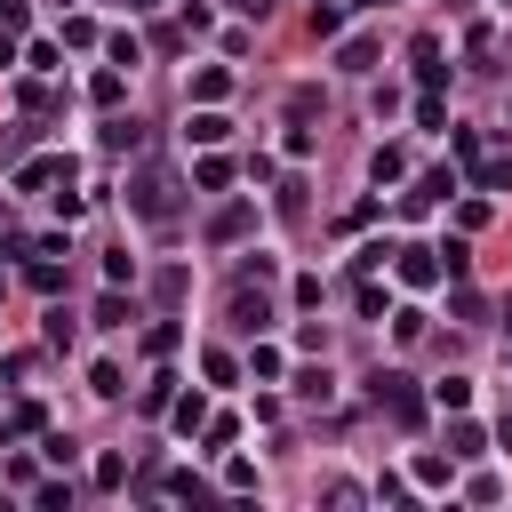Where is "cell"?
Instances as JSON below:
<instances>
[{"label":"cell","instance_id":"6da1fadb","mask_svg":"<svg viewBox=\"0 0 512 512\" xmlns=\"http://www.w3.org/2000/svg\"><path fill=\"white\" fill-rule=\"evenodd\" d=\"M128 208H136L144 224H176V208H184V176H176L168 160H144V168L128 176Z\"/></svg>","mask_w":512,"mask_h":512},{"label":"cell","instance_id":"7a4b0ae2","mask_svg":"<svg viewBox=\"0 0 512 512\" xmlns=\"http://www.w3.org/2000/svg\"><path fill=\"white\" fill-rule=\"evenodd\" d=\"M368 400H376V408H384L400 432H416V424H424V392H416L400 368H376V376H368Z\"/></svg>","mask_w":512,"mask_h":512},{"label":"cell","instance_id":"3957f363","mask_svg":"<svg viewBox=\"0 0 512 512\" xmlns=\"http://www.w3.org/2000/svg\"><path fill=\"white\" fill-rule=\"evenodd\" d=\"M224 312H232V328L264 336V328H272V296H264V272H240V280H232V304H224Z\"/></svg>","mask_w":512,"mask_h":512},{"label":"cell","instance_id":"277c9868","mask_svg":"<svg viewBox=\"0 0 512 512\" xmlns=\"http://www.w3.org/2000/svg\"><path fill=\"white\" fill-rule=\"evenodd\" d=\"M72 184V160L64 152H40V160H16V192H56Z\"/></svg>","mask_w":512,"mask_h":512},{"label":"cell","instance_id":"5b68a950","mask_svg":"<svg viewBox=\"0 0 512 512\" xmlns=\"http://www.w3.org/2000/svg\"><path fill=\"white\" fill-rule=\"evenodd\" d=\"M248 232H256V200H224V208L208 216V240H216V248H240Z\"/></svg>","mask_w":512,"mask_h":512},{"label":"cell","instance_id":"8992f818","mask_svg":"<svg viewBox=\"0 0 512 512\" xmlns=\"http://www.w3.org/2000/svg\"><path fill=\"white\" fill-rule=\"evenodd\" d=\"M392 272H400L408 288H432V280H448V272H440V248H392Z\"/></svg>","mask_w":512,"mask_h":512},{"label":"cell","instance_id":"52a82bcc","mask_svg":"<svg viewBox=\"0 0 512 512\" xmlns=\"http://www.w3.org/2000/svg\"><path fill=\"white\" fill-rule=\"evenodd\" d=\"M376 48H384L376 32H344V40H336V72H368V64H376Z\"/></svg>","mask_w":512,"mask_h":512},{"label":"cell","instance_id":"ba28073f","mask_svg":"<svg viewBox=\"0 0 512 512\" xmlns=\"http://www.w3.org/2000/svg\"><path fill=\"white\" fill-rule=\"evenodd\" d=\"M16 104H24L32 120H56V112H64V96H56V88H48L40 72H32V80H16Z\"/></svg>","mask_w":512,"mask_h":512},{"label":"cell","instance_id":"9c48e42d","mask_svg":"<svg viewBox=\"0 0 512 512\" xmlns=\"http://www.w3.org/2000/svg\"><path fill=\"white\" fill-rule=\"evenodd\" d=\"M184 136H192V144H200V152H216V144H224V136H232V120H224V112H216V104H200V112H192V120H184Z\"/></svg>","mask_w":512,"mask_h":512},{"label":"cell","instance_id":"30bf717a","mask_svg":"<svg viewBox=\"0 0 512 512\" xmlns=\"http://www.w3.org/2000/svg\"><path fill=\"white\" fill-rule=\"evenodd\" d=\"M224 96H232V72L224 64H200L192 72V104H224Z\"/></svg>","mask_w":512,"mask_h":512},{"label":"cell","instance_id":"8fae6325","mask_svg":"<svg viewBox=\"0 0 512 512\" xmlns=\"http://www.w3.org/2000/svg\"><path fill=\"white\" fill-rule=\"evenodd\" d=\"M480 448H488V432H480V424L456 408V416H448V456H480Z\"/></svg>","mask_w":512,"mask_h":512},{"label":"cell","instance_id":"7c38bea8","mask_svg":"<svg viewBox=\"0 0 512 512\" xmlns=\"http://www.w3.org/2000/svg\"><path fill=\"white\" fill-rule=\"evenodd\" d=\"M408 56H416V80H424V88H440V72H448V64H440V40H432V32H416V48H408Z\"/></svg>","mask_w":512,"mask_h":512},{"label":"cell","instance_id":"4fadbf2b","mask_svg":"<svg viewBox=\"0 0 512 512\" xmlns=\"http://www.w3.org/2000/svg\"><path fill=\"white\" fill-rule=\"evenodd\" d=\"M368 176H376V184H400V176H408V152H400V144H376V152H368Z\"/></svg>","mask_w":512,"mask_h":512},{"label":"cell","instance_id":"5bb4252c","mask_svg":"<svg viewBox=\"0 0 512 512\" xmlns=\"http://www.w3.org/2000/svg\"><path fill=\"white\" fill-rule=\"evenodd\" d=\"M192 184H200V192H224V184H232V160H224V152H200V160H192Z\"/></svg>","mask_w":512,"mask_h":512},{"label":"cell","instance_id":"9a60e30c","mask_svg":"<svg viewBox=\"0 0 512 512\" xmlns=\"http://www.w3.org/2000/svg\"><path fill=\"white\" fill-rule=\"evenodd\" d=\"M88 320H96V328H128L136 312H128V296H120V288L104 280V296H96V312H88Z\"/></svg>","mask_w":512,"mask_h":512},{"label":"cell","instance_id":"2e32d148","mask_svg":"<svg viewBox=\"0 0 512 512\" xmlns=\"http://www.w3.org/2000/svg\"><path fill=\"white\" fill-rule=\"evenodd\" d=\"M248 376H264V384H280V376H288V360H280V344H264V336H256V344H248Z\"/></svg>","mask_w":512,"mask_h":512},{"label":"cell","instance_id":"e0dca14e","mask_svg":"<svg viewBox=\"0 0 512 512\" xmlns=\"http://www.w3.org/2000/svg\"><path fill=\"white\" fill-rule=\"evenodd\" d=\"M432 408H448V416L472 408V376H440V384H432Z\"/></svg>","mask_w":512,"mask_h":512},{"label":"cell","instance_id":"ac0fdd59","mask_svg":"<svg viewBox=\"0 0 512 512\" xmlns=\"http://www.w3.org/2000/svg\"><path fill=\"white\" fill-rule=\"evenodd\" d=\"M448 472H456V456H416V464H408L416 488H448Z\"/></svg>","mask_w":512,"mask_h":512},{"label":"cell","instance_id":"d6986e66","mask_svg":"<svg viewBox=\"0 0 512 512\" xmlns=\"http://www.w3.org/2000/svg\"><path fill=\"white\" fill-rule=\"evenodd\" d=\"M472 184H480V192H512V160H504V152H496V160H472Z\"/></svg>","mask_w":512,"mask_h":512},{"label":"cell","instance_id":"ffe728a7","mask_svg":"<svg viewBox=\"0 0 512 512\" xmlns=\"http://www.w3.org/2000/svg\"><path fill=\"white\" fill-rule=\"evenodd\" d=\"M312 40H344V8L336 0H312Z\"/></svg>","mask_w":512,"mask_h":512},{"label":"cell","instance_id":"44dd1931","mask_svg":"<svg viewBox=\"0 0 512 512\" xmlns=\"http://www.w3.org/2000/svg\"><path fill=\"white\" fill-rule=\"evenodd\" d=\"M24 280H32L40 296H56V288H64V264H56V256H32V264H24Z\"/></svg>","mask_w":512,"mask_h":512},{"label":"cell","instance_id":"7402d4cb","mask_svg":"<svg viewBox=\"0 0 512 512\" xmlns=\"http://www.w3.org/2000/svg\"><path fill=\"white\" fill-rule=\"evenodd\" d=\"M176 344H184V328H176V320H152V328H144V352H152V360H168Z\"/></svg>","mask_w":512,"mask_h":512},{"label":"cell","instance_id":"603a6c76","mask_svg":"<svg viewBox=\"0 0 512 512\" xmlns=\"http://www.w3.org/2000/svg\"><path fill=\"white\" fill-rule=\"evenodd\" d=\"M88 392H96V400H120V392H128V376H120L112 360H96V368H88Z\"/></svg>","mask_w":512,"mask_h":512},{"label":"cell","instance_id":"cb8c5ba5","mask_svg":"<svg viewBox=\"0 0 512 512\" xmlns=\"http://www.w3.org/2000/svg\"><path fill=\"white\" fill-rule=\"evenodd\" d=\"M136 408H144V416H160V408H176V376H152V384L136 392Z\"/></svg>","mask_w":512,"mask_h":512},{"label":"cell","instance_id":"d4e9b609","mask_svg":"<svg viewBox=\"0 0 512 512\" xmlns=\"http://www.w3.org/2000/svg\"><path fill=\"white\" fill-rule=\"evenodd\" d=\"M200 440H208V448H232V440H240V416H224V408H208V424H200Z\"/></svg>","mask_w":512,"mask_h":512},{"label":"cell","instance_id":"484cf974","mask_svg":"<svg viewBox=\"0 0 512 512\" xmlns=\"http://www.w3.org/2000/svg\"><path fill=\"white\" fill-rule=\"evenodd\" d=\"M24 144H32V112H24L16 128H0V168H16V160H24Z\"/></svg>","mask_w":512,"mask_h":512},{"label":"cell","instance_id":"4316f807","mask_svg":"<svg viewBox=\"0 0 512 512\" xmlns=\"http://www.w3.org/2000/svg\"><path fill=\"white\" fill-rule=\"evenodd\" d=\"M88 96H96V104H104V112H112V104H120V96H128V80H120V64H112V72H96V80H88Z\"/></svg>","mask_w":512,"mask_h":512},{"label":"cell","instance_id":"83f0119b","mask_svg":"<svg viewBox=\"0 0 512 512\" xmlns=\"http://www.w3.org/2000/svg\"><path fill=\"white\" fill-rule=\"evenodd\" d=\"M136 144H144L136 120H104V152H136Z\"/></svg>","mask_w":512,"mask_h":512},{"label":"cell","instance_id":"f1b7e54d","mask_svg":"<svg viewBox=\"0 0 512 512\" xmlns=\"http://www.w3.org/2000/svg\"><path fill=\"white\" fill-rule=\"evenodd\" d=\"M184 288H192V272H184V264H168V272L152 280V296H160V304H184Z\"/></svg>","mask_w":512,"mask_h":512},{"label":"cell","instance_id":"f546056e","mask_svg":"<svg viewBox=\"0 0 512 512\" xmlns=\"http://www.w3.org/2000/svg\"><path fill=\"white\" fill-rule=\"evenodd\" d=\"M200 376H208V384H240V360H232V352H200Z\"/></svg>","mask_w":512,"mask_h":512},{"label":"cell","instance_id":"4dcf8cb0","mask_svg":"<svg viewBox=\"0 0 512 512\" xmlns=\"http://www.w3.org/2000/svg\"><path fill=\"white\" fill-rule=\"evenodd\" d=\"M168 416H176V432H200V424H208V400H200V392H184Z\"/></svg>","mask_w":512,"mask_h":512},{"label":"cell","instance_id":"1f68e13d","mask_svg":"<svg viewBox=\"0 0 512 512\" xmlns=\"http://www.w3.org/2000/svg\"><path fill=\"white\" fill-rule=\"evenodd\" d=\"M40 424H48V416H40L32 400H24V408H8V424H0V440H24V432H40Z\"/></svg>","mask_w":512,"mask_h":512},{"label":"cell","instance_id":"d6a6232c","mask_svg":"<svg viewBox=\"0 0 512 512\" xmlns=\"http://www.w3.org/2000/svg\"><path fill=\"white\" fill-rule=\"evenodd\" d=\"M96 488H128V456H120V448L96 456Z\"/></svg>","mask_w":512,"mask_h":512},{"label":"cell","instance_id":"836d02e7","mask_svg":"<svg viewBox=\"0 0 512 512\" xmlns=\"http://www.w3.org/2000/svg\"><path fill=\"white\" fill-rule=\"evenodd\" d=\"M32 504H40V512H72V480H40Z\"/></svg>","mask_w":512,"mask_h":512},{"label":"cell","instance_id":"e575fe53","mask_svg":"<svg viewBox=\"0 0 512 512\" xmlns=\"http://www.w3.org/2000/svg\"><path fill=\"white\" fill-rule=\"evenodd\" d=\"M440 272L464 280V272H472V248H464V240H440Z\"/></svg>","mask_w":512,"mask_h":512},{"label":"cell","instance_id":"d590c367","mask_svg":"<svg viewBox=\"0 0 512 512\" xmlns=\"http://www.w3.org/2000/svg\"><path fill=\"white\" fill-rule=\"evenodd\" d=\"M72 336H80V320H72V312H64V304H48V344H56V352H64V344H72Z\"/></svg>","mask_w":512,"mask_h":512},{"label":"cell","instance_id":"8d00e7d4","mask_svg":"<svg viewBox=\"0 0 512 512\" xmlns=\"http://www.w3.org/2000/svg\"><path fill=\"white\" fill-rule=\"evenodd\" d=\"M448 152L472 168V160H480V128H448Z\"/></svg>","mask_w":512,"mask_h":512},{"label":"cell","instance_id":"74e56055","mask_svg":"<svg viewBox=\"0 0 512 512\" xmlns=\"http://www.w3.org/2000/svg\"><path fill=\"white\" fill-rule=\"evenodd\" d=\"M392 336H400V344H416V336H424V312H416V304H400V312H392Z\"/></svg>","mask_w":512,"mask_h":512},{"label":"cell","instance_id":"f35d334b","mask_svg":"<svg viewBox=\"0 0 512 512\" xmlns=\"http://www.w3.org/2000/svg\"><path fill=\"white\" fill-rule=\"evenodd\" d=\"M64 48H96V24L88 16H64Z\"/></svg>","mask_w":512,"mask_h":512},{"label":"cell","instance_id":"ab89813d","mask_svg":"<svg viewBox=\"0 0 512 512\" xmlns=\"http://www.w3.org/2000/svg\"><path fill=\"white\" fill-rule=\"evenodd\" d=\"M104 48H112V64H144V48H136V32H112Z\"/></svg>","mask_w":512,"mask_h":512},{"label":"cell","instance_id":"60d3db41","mask_svg":"<svg viewBox=\"0 0 512 512\" xmlns=\"http://www.w3.org/2000/svg\"><path fill=\"white\" fill-rule=\"evenodd\" d=\"M320 112V88H288V120H312Z\"/></svg>","mask_w":512,"mask_h":512},{"label":"cell","instance_id":"b9f144b4","mask_svg":"<svg viewBox=\"0 0 512 512\" xmlns=\"http://www.w3.org/2000/svg\"><path fill=\"white\" fill-rule=\"evenodd\" d=\"M272 208H280V216H288V224H296V216H304V184H296V176H288V184H280V200H272Z\"/></svg>","mask_w":512,"mask_h":512},{"label":"cell","instance_id":"7bdbcfd3","mask_svg":"<svg viewBox=\"0 0 512 512\" xmlns=\"http://www.w3.org/2000/svg\"><path fill=\"white\" fill-rule=\"evenodd\" d=\"M456 224H464V232H480V224H488V192H472V200L456 208Z\"/></svg>","mask_w":512,"mask_h":512},{"label":"cell","instance_id":"ee69618b","mask_svg":"<svg viewBox=\"0 0 512 512\" xmlns=\"http://www.w3.org/2000/svg\"><path fill=\"white\" fill-rule=\"evenodd\" d=\"M104 280H112V288H128V280H136V256H128V248H120V256H104Z\"/></svg>","mask_w":512,"mask_h":512},{"label":"cell","instance_id":"f6af8a7d","mask_svg":"<svg viewBox=\"0 0 512 512\" xmlns=\"http://www.w3.org/2000/svg\"><path fill=\"white\" fill-rule=\"evenodd\" d=\"M224 488H256V464L248 456H224Z\"/></svg>","mask_w":512,"mask_h":512},{"label":"cell","instance_id":"bcb514c9","mask_svg":"<svg viewBox=\"0 0 512 512\" xmlns=\"http://www.w3.org/2000/svg\"><path fill=\"white\" fill-rule=\"evenodd\" d=\"M32 24V0H0V32H24Z\"/></svg>","mask_w":512,"mask_h":512},{"label":"cell","instance_id":"7dc6e473","mask_svg":"<svg viewBox=\"0 0 512 512\" xmlns=\"http://www.w3.org/2000/svg\"><path fill=\"white\" fill-rule=\"evenodd\" d=\"M224 8H232V16H256V24H264V8H272V0H224Z\"/></svg>","mask_w":512,"mask_h":512},{"label":"cell","instance_id":"c3c4849f","mask_svg":"<svg viewBox=\"0 0 512 512\" xmlns=\"http://www.w3.org/2000/svg\"><path fill=\"white\" fill-rule=\"evenodd\" d=\"M8 64H16V32H0V72H8Z\"/></svg>","mask_w":512,"mask_h":512},{"label":"cell","instance_id":"681fc988","mask_svg":"<svg viewBox=\"0 0 512 512\" xmlns=\"http://www.w3.org/2000/svg\"><path fill=\"white\" fill-rule=\"evenodd\" d=\"M496 448H512V416H504V424H496Z\"/></svg>","mask_w":512,"mask_h":512},{"label":"cell","instance_id":"f907efd6","mask_svg":"<svg viewBox=\"0 0 512 512\" xmlns=\"http://www.w3.org/2000/svg\"><path fill=\"white\" fill-rule=\"evenodd\" d=\"M0 240H8V200H0Z\"/></svg>","mask_w":512,"mask_h":512},{"label":"cell","instance_id":"816d5d0a","mask_svg":"<svg viewBox=\"0 0 512 512\" xmlns=\"http://www.w3.org/2000/svg\"><path fill=\"white\" fill-rule=\"evenodd\" d=\"M360 8H384V0H360Z\"/></svg>","mask_w":512,"mask_h":512},{"label":"cell","instance_id":"f5cc1de1","mask_svg":"<svg viewBox=\"0 0 512 512\" xmlns=\"http://www.w3.org/2000/svg\"><path fill=\"white\" fill-rule=\"evenodd\" d=\"M128 8H152V0H128Z\"/></svg>","mask_w":512,"mask_h":512},{"label":"cell","instance_id":"db71d44e","mask_svg":"<svg viewBox=\"0 0 512 512\" xmlns=\"http://www.w3.org/2000/svg\"><path fill=\"white\" fill-rule=\"evenodd\" d=\"M504 8H512V0H504Z\"/></svg>","mask_w":512,"mask_h":512}]
</instances>
